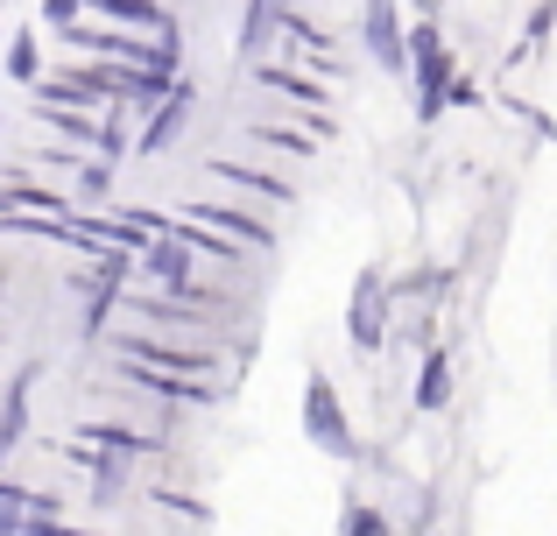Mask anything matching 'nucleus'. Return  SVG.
I'll list each match as a JSON object with an SVG mask.
<instances>
[{
    "label": "nucleus",
    "mask_w": 557,
    "mask_h": 536,
    "mask_svg": "<svg viewBox=\"0 0 557 536\" xmlns=\"http://www.w3.org/2000/svg\"><path fill=\"white\" fill-rule=\"evenodd\" d=\"M304 424H311V438L325 445L332 459H354V438H346V416H339L332 382H311V396H304Z\"/></svg>",
    "instance_id": "1"
},
{
    "label": "nucleus",
    "mask_w": 557,
    "mask_h": 536,
    "mask_svg": "<svg viewBox=\"0 0 557 536\" xmlns=\"http://www.w3.org/2000/svg\"><path fill=\"white\" fill-rule=\"evenodd\" d=\"M409 57H417L423 113H437V107H445V78H451V57L437 50V28H417V36H409Z\"/></svg>",
    "instance_id": "2"
},
{
    "label": "nucleus",
    "mask_w": 557,
    "mask_h": 536,
    "mask_svg": "<svg viewBox=\"0 0 557 536\" xmlns=\"http://www.w3.org/2000/svg\"><path fill=\"white\" fill-rule=\"evenodd\" d=\"M184 212H190L198 226H219V234H226L233 248H261V240H269V226L247 220V212H233V205H184Z\"/></svg>",
    "instance_id": "3"
},
{
    "label": "nucleus",
    "mask_w": 557,
    "mask_h": 536,
    "mask_svg": "<svg viewBox=\"0 0 557 536\" xmlns=\"http://www.w3.org/2000/svg\"><path fill=\"white\" fill-rule=\"evenodd\" d=\"M99 14H113V22H135V28H156L163 42H177V22H170L163 0H92Z\"/></svg>",
    "instance_id": "4"
},
{
    "label": "nucleus",
    "mask_w": 557,
    "mask_h": 536,
    "mask_svg": "<svg viewBox=\"0 0 557 536\" xmlns=\"http://www.w3.org/2000/svg\"><path fill=\"white\" fill-rule=\"evenodd\" d=\"M141 269H149L156 275V283H170V289H184L190 283V248H184V240H149V254H141Z\"/></svg>",
    "instance_id": "5"
},
{
    "label": "nucleus",
    "mask_w": 557,
    "mask_h": 536,
    "mask_svg": "<svg viewBox=\"0 0 557 536\" xmlns=\"http://www.w3.org/2000/svg\"><path fill=\"white\" fill-rule=\"evenodd\" d=\"M127 360H156V367H184V374H205L212 353H184V346H156V339H121Z\"/></svg>",
    "instance_id": "6"
},
{
    "label": "nucleus",
    "mask_w": 557,
    "mask_h": 536,
    "mask_svg": "<svg viewBox=\"0 0 557 536\" xmlns=\"http://www.w3.org/2000/svg\"><path fill=\"white\" fill-rule=\"evenodd\" d=\"M368 42H374L381 64H409V42L395 36V8H388V0H374V8H368Z\"/></svg>",
    "instance_id": "7"
},
{
    "label": "nucleus",
    "mask_w": 557,
    "mask_h": 536,
    "mask_svg": "<svg viewBox=\"0 0 557 536\" xmlns=\"http://www.w3.org/2000/svg\"><path fill=\"white\" fill-rule=\"evenodd\" d=\"M184 113H190V92H170V99H163V113L149 121V135H141V149L156 155V149H163V141H170V135L184 127Z\"/></svg>",
    "instance_id": "8"
},
{
    "label": "nucleus",
    "mask_w": 557,
    "mask_h": 536,
    "mask_svg": "<svg viewBox=\"0 0 557 536\" xmlns=\"http://www.w3.org/2000/svg\"><path fill=\"white\" fill-rule=\"evenodd\" d=\"M219 177H226V184H240V191H261V198H275V205H289V184L261 177V170H240V163H219Z\"/></svg>",
    "instance_id": "9"
},
{
    "label": "nucleus",
    "mask_w": 557,
    "mask_h": 536,
    "mask_svg": "<svg viewBox=\"0 0 557 536\" xmlns=\"http://www.w3.org/2000/svg\"><path fill=\"white\" fill-rule=\"evenodd\" d=\"M445 396H451V367H445V353H431V360H423V382H417V402L437 410Z\"/></svg>",
    "instance_id": "10"
},
{
    "label": "nucleus",
    "mask_w": 557,
    "mask_h": 536,
    "mask_svg": "<svg viewBox=\"0 0 557 536\" xmlns=\"http://www.w3.org/2000/svg\"><path fill=\"white\" fill-rule=\"evenodd\" d=\"M85 438H99L107 452H141V445H149L141 431H121V424H99V431H85Z\"/></svg>",
    "instance_id": "11"
},
{
    "label": "nucleus",
    "mask_w": 557,
    "mask_h": 536,
    "mask_svg": "<svg viewBox=\"0 0 557 536\" xmlns=\"http://www.w3.org/2000/svg\"><path fill=\"white\" fill-rule=\"evenodd\" d=\"M261 85H275V92H289V99H304V107H311V99H325V92H318V85H304V78H289V71H269V64H261Z\"/></svg>",
    "instance_id": "12"
},
{
    "label": "nucleus",
    "mask_w": 557,
    "mask_h": 536,
    "mask_svg": "<svg viewBox=\"0 0 557 536\" xmlns=\"http://www.w3.org/2000/svg\"><path fill=\"white\" fill-rule=\"evenodd\" d=\"M346 536H388V523H381L374 509H354V515H346Z\"/></svg>",
    "instance_id": "13"
},
{
    "label": "nucleus",
    "mask_w": 557,
    "mask_h": 536,
    "mask_svg": "<svg viewBox=\"0 0 557 536\" xmlns=\"http://www.w3.org/2000/svg\"><path fill=\"white\" fill-rule=\"evenodd\" d=\"M8 71H14V78H36V42H14V50H8Z\"/></svg>",
    "instance_id": "14"
},
{
    "label": "nucleus",
    "mask_w": 557,
    "mask_h": 536,
    "mask_svg": "<svg viewBox=\"0 0 557 536\" xmlns=\"http://www.w3.org/2000/svg\"><path fill=\"white\" fill-rule=\"evenodd\" d=\"M78 14V0H50V22H71Z\"/></svg>",
    "instance_id": "15"
}]
</instances>
